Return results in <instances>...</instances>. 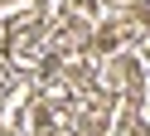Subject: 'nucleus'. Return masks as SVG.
Listing matches in <instances>:
<instances>
[{"instance_id": "f257e3e1", "label": "nucleus", "mask_w": 150, "mask_h": 136, "mask_svg": "<svg viewBox=\"0 0 150 136\" xmlns=\"http://www.w3.org/2000/svg\"><path fill=\"white\" fill-rule=\"evenodd\" d=\"M5 87H10V68L0 63V92H5Z\"/></svg>"}]
</instances>
